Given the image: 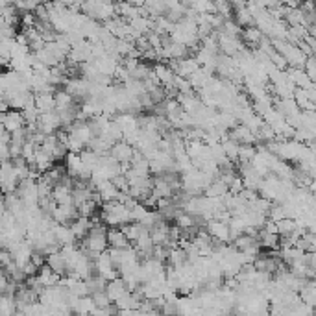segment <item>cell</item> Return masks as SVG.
<instances>
[{
	"label": "cell",
	"instance_id": "5",
	"mask_svg": "<svg viewBox=\"0 0 316 316\" xmlns=\"http://www.w3.org/2000/svg\"><path fill=\"white\" fill-rule=\"evenodd\" d=\"M107 294H109V298L113 300V303L115 302H119L120 298H124L126 294L129 292V289H128V283L122 280V277H115V280H111L109 283H107Z\"/></svg>",
	"mask_w": 316,
	"mask_h": 316
},
{
	"label": "cell",
	"instance_id": "4",
	"mask_svg": "<svg viewBox=\"0 0 316 316\" xmlns=\"http://www.w3.org/2000/svg\"><path fill=\"white\" fill-rule=\"evenodd\" d=\"M107 240H109L111 248H128L132 246V240L126 237L120 226H111L107 228Z\"/></svg>",
	"mask_w": 316,
	"mask_h": 316
},
{
	"label": "cell",
	"instance_id": "9",
	"mask_svg": "<svg viewBox=\"0 0 316 316\" xmlns=\"http://www.w3.org/2000/svg\"><path fill=\"white\" fill-rule=\"evenodd\" d=\"M126 2H129L133 6H139V8H142V6L146 4V0H126Z\"/></svg>",
	"mask_w": 316,
	"mask_h": 316
},
{
	"label": "cell",
	"instance_id": "8",
	"mask_svg": "<svg viewBox=\"0 0 316 316\" xmlns=\"http://www.w3.org/2000/svg\"><path fill=\"white\" fill-rule=\"evenodd\" d=\"M253 157H255V148H253L252 144H240L238 161H240V163H252Z\"/></svg>",
	"mask_w": 316,
	"mask_h": 316
},
{
	"label": "cell",
	"instance_id": "3",
	"mask_svg": "<svg viewBox=\"0 0 316 316\" xmlns=\"http://www.w3.org/2000/svg\"><path fill=\"white\" fill-rule=\"evenodd\" d=\"M135 148L129 144L128 141H119V142H115L113 148H111V156L115 157V159L119 161V163H132L133 156H135Z\"/></svg>",
	"mask_w": 316,
	"mask_h": 316
},
{
	"label": "cell",
	"instance_id": "2",
	"mask_svg": "<svg viewBox=\"0 0 316 316\" xmlns=\"http://www.w3.org/2000/svg\"><path fill=\"white\" fill-rule=\"evenodd\" d=\"M26 126V119L21 109H11L2 113V128H6L8 132H17V129L24 128Z\"/></svg>",
	"mask_w": 316,
	"mask_h": 316
},
{
	"label": "cell",
	"instance_id": "7",
	"mask_svg": "<svg viewBox=\"0 0 316 316\" xmlns=\"http://www.w3.org/2000/svg\"><path fill=\"white\" fill-rule=\"evenodd\" d=\"M46 265L50 266L52 270L55 272V274H60V275H65L67 272H69V265H67V261H65V257L63 253L60 252H54L50 253V255H46Z\"/></svg>",
	"mask_w": 316,
	"mask_h": 316
},
{
	"label": "cell",
	"instance_id": "6",
	"mask_svg": "<svg viewBox=\"0 0 316 316\" xmlns=\"http://www.w3.org/2000/svg\"><path fill=\"white\" fill-rule=\"evenodd\" d=\"M35 95V105L37 109L41 113H46V111H54L58 107V102H55V92H33Z\"/></svg>",
	"mask_w": 316,
	"mask_h": 316
},
{
	"label": "cell",
	"instance_id": "1",
	"mask_svg": "<svg viewBox=\"0 0 316 316\" xmlns=\"http://www.w3.org/2000/svg\"><path fill=\"white\" fill-rule=\"evenodd\" d=\"M207 231L211 233V237L215 238V243H229L231 240V229H229L228 222H222V220L211 218L207 222Z\"/></svg>",
	"mask_w": 316,
	"mask_h": 316
}]
</instances>
